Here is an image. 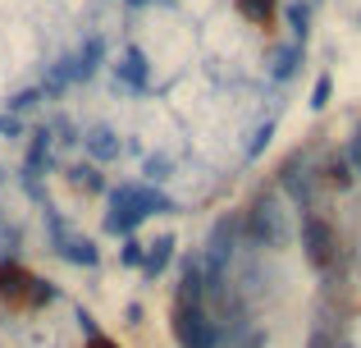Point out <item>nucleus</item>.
<instances>
[{"mask_svg":"<svg viewBox=\"0 0 361 348\" xmlns=\"http://www.w3.org/2000/svg\"><path fill=\"white\" fill-rule=\"evenodd\" d=\"M329 97H334V78H329V73H320L316 88H311V110H325Z\"/></svg>","mask_w":361,"mask_h":348,"instance_id":"19","label":"nucleus"},{"mask_svg":"<svg viewBox=\"0 0 361 348\" xmlns=\"http://www.w3.org/2000/svg\"><path fill=\"white\" fill-rule=\"evenodd\" d=\"M42 97H46V92H42V83H37V88H18L14 97H9V115H23V110H32Z\"/></svg>","mask_w":361,"mask_h":348,"instance_id":"17","label":"nucleus"},{"mask_svg":"<svg viewBox=\"0 0 361 348\" xmlns=\"http://www.w3.org/2000/svg\"><path fill=\"white\" fill-rule=\"evenodd\" d=\"M160 5H174V0H160Z\"/></svg>","mask_w":361,"mask_h":348,"instance_id":"26","label":"nucleus"},{"mask_svg":"<svg viewBox=\"0 0 361 348\" xmlns=\"http://www.w3.org/2000/svg\"><path fill=\"white\" fill-rule=\"evenodd\" d=\"M106 197H110V211H106V220H101V229L115 234V239H133V229H137L142 220L174 211V202L151 184H119V188H110Z\"/></svg>","mask_w":361,"mask_h":348,"instance_id":"1","label":"nucleus"},{"mask_svg":"<svg viewBox=\"0 0 361 348\" xmlns=\"http://www.w3.org/2000/svg\"><path fill=\"white\" fill-rule=\"evenodd\" d=\"M270 138H274V124H261L252 133V143H247V161H256V156L265 152V147H270Z\"/></svg>","mask_w":361,"mask_h":348,"instance_id":"20","label":"nucleus"},{"mask_svg":"<svg viewBox=\"0 0 361 348\" xmlns=\"http://www.w3.org/2000/svg\"><path fill=\"white\" fill-rule=\"evenodd\" d=\"M243 220V239L247 243H256V248H283L288 243V215H283V206H279V197L274 193H261V197H252V206L238 215Z\"/></svg>","mask_w":361,"mask_h":348,"instance_id":"3","label":"nucleus"},{"mask_svg":"<svg viewBox=\"0 0 361 348\" xmlns=\"http://www.w3.org/2000/svg\"><path fill=\"white\" fill-rule=\"evenodd\" d=\"M302 55H307V46H298V42H283L279 51L270 55V73H274L279 83L298 78V69H302Z\"/></svg>","mask_w":361,"mask_h":348,"instance_id":"11","label":"nucleus"},{"mask_svg":"<svg viewBox=\"0 0 361 348\" xmlns=\"http://www.w3.org/2000/svg\"><path fill=\"white\" fill-rule=\"evenodd\" d=\"M279 188L298 202H307V156H293L288 165L279 170Z\"/></svg>","mask_w":361,"mask_h":348,"instance_id":"12","label":"nucleus"},{"mask_svg":"<svg viewBox=\"0 0 361 348\" xmlns=\"http://www.w3.org/2000/svg\"><path fill=\"white\" fill-rule=\"evenodd\" d=\"M160 179H169V161H165V156H151V161H147V184L156 188Z\"/></svg>","mask_w":361,"mask_h":348,"instance_id":"22","label":"nucleus"},{"mask_svg":"<svg viewBox=\"0 0 361 348\" xmlns=\"http://www.w3.org/2000/svg\"><path fill=\"white\" fill-rule=\"evenodd\" d=\"M238 14L252 18V23H261V28H270L274 14H279V0H238Z\"/></svg>","mask_w":361,"mask_h":348,"instance_id":"15","label":"nucleus"},{"mask_svg":"<svg viewBox=\"0 0 361 348\" xmlns=\"http://www.w3.org/2000/svg\"><path fill=\"white\" fill-rule=\"evenodd\" d=\"M0 133H5V138H18V133H23V119L5 110V115H0Z\"/></svg>","mask_w":361,"mask_h":348,"instance_id":"23","label":"nucleus"},{"mask_svg":"<svg viewBox=\"0 0 361 348\" xmlns=\"http://www.w3.org/2000/svg\"><path fill=\"white\" fill-rule=\"evenodd\" d=\"M119 261L128 270H142V261H147V243H137V239H123V248H119Z\"/></svg>","mask_w":361,"mask_h":348,"instance_id":"18","label":"nucleus"},{"mask_svg":"<svg viewBox=\"0 0 361 348\" xmlns=\"http://www.w3.org/2000/svg\"><path fill=\"white\" fill-rule=\"evenodd\" d=\"M343 161H348V170H353V174L361 179V124H357L353 143H348V156H343Z\"/></svg>","mask_w":361,"mask_h":348,"instance_id":"21","label":"nucleus"},{"mask_svg":"<svg viewBox=\"0 0 361 348\" xmlns=\"http://www.w3.org/2000/svg\"><path fill=\"white\" fill-rule=\"evenodd\" d=\"M283 18H288V42L307 46V32H311V5H307V0H288V5H283Z\"/></svg>","mask_w":361,"mask_h":348,"instance_id":"13","label":"nucleus"},{"mask_svg":"<svg viewBox=\"0 0 361 348\" xmlns=\"http://www.w3.org/2000/svg\"><path fill=\"white\" fill-rule=\"evenodd\" d=\"M46 229H51V252L60 261H69V266H82V270H97L101 266V248L92 239H82V234H73L69 224H60V215L46 206Z\"/></svg>","mask_w":361,"mask_h":348,"instance_id":"5","label":"nucleus"},{"mask_svg":"<svg viewBox=\"0 0 361 348\" xmlns=\"http://www.w3.org/2000/svg\"><path fill=\"white\" fill-rule=\"evenodd\" d=\"M357 23H361V14H357Z\"/></svg>","mask_w":361,"mask_h":348,"instance_id":"27","label":"nucleus"},{"mask_svg":"<svg viewBox=\"0 0 361 348\" xmlns=\"http://www.w3.org/2000/svg\"><path fill=\"white\" fill-rule=\"evenodd\" d=\"M101 60H106V37H87L78 51L64 55V60L51 69V78L42 83V92H46V97H60L64 88H73V83H87L92 73L101 69Z\"/></svg>","mask_w":361,"mask_h":348,"instance_id":"4","label":"nucleus"},{"mask_svg":"<svg viewBox=\"0 0 361 348\" xmlns=\"http://www.w3.org/2000/svg\"><path fill=\"white\" fill-rule=\"evenodd\" d=\"M46 128H51V138H55V147H73V143H82V138H78V124H73V119H51V124H46Z\"/></svg>","mask_w":361,"mask_h":348,"instance_id":"16","label":"nucleus"},{"mask_svg":"<svg viewBox=\"0 0 361 348\" xmlns=\"http://www.w3.org/2000/svg\"><path fill=\"white\" fill-rule=\"evenodd\" d=\"M128 9H147V5H156V0H123Z\"/></svg>","mask_w":361,"mask_h":348,"instance_id":"24","label":"nucleus"},{"mask_svg":"<svg viewBox=\"0 0 361 348\" xmlns=\"http://www.w3.org/2000/svg\"><path fill=\"white\" fill-rule=\"evenodd\" d=\"M64 174H69L73 188H82V193H92V197L106 193V174H101L97 165H73V170H64Z\"/></svg>","mask_w":361,"mask_h":348,"instance_id":"14","label":"nucleus"},{"mask_svg":"<svg viewBox=\"0 0 361 348\" xmlns=\"http://www.w3.org/2000/svg\"><path fill=\"white\" fill-rule=\"evenodd\" d=\"M82 147H87L92 165H110V161H119V152H123L119 133H115L110 124H97V128H87V133H82Z\"/></svg>","mask_w":361,"mask_h":348,"instance_id":"9","label":"nucleus"},{"mask_svg":"<svg viewBox=\"0 0 361 348\" xmlns=\"http://www.w3.org/2000/svg\"><path fill=\"white\" fill-rule=\"evenodd\" d=\"M302 248H307V261L316 270H329L338 261V239H334V224L325 215H302Z\"/></svg>","mask_w":361,"mask_h":348,"instance_id":"6","label":"nucleus"},{"mask_svg":"<svg viewBox=\"0 0 361 348\" xmlns=\"http://www.w3.org/2000/svg\"><path fill=\"white\" fill-rule=\"evenodd\" d=\"M51 161H55V138H51V128H32V138H27V156H23V179H37L42 184V174L51 170Z\"/></svg>","mask_w":361,"mask_h":348,"instance_id":"8","label":"nucleus"},{"mask_svg":"<svg viewBox=\"0 0 361 348\" xmlns=\"http://www.w3.org/2000/svg\"><path fill=\"white\" fill-rule=\"evenodd\" d=\"M92 348H115L110 340H97V335H92Z\"/></svg>","mask_w":361,"mask_h":348,"instance_id":"25","label":"nucleus"},{"mask_svg":"<svg viewBox=\"0 0 361 348\" xmlns=\"http://www.w3.org/2000/svg\"><path fill=\"white\" fill-rule=\"evenodd\" d=\"M115 78L128 92H151V60H147L142 46H123V55H119V64H115Z\"/></svg>","mask_w":361,"mask_h":348,"instance_id":"7","label":"nucleus"},{"mask_svg":"<svg viewBox=\"0 0 361 348\" xmlns=\"http://www.w3.org/2000/svg\"><path fill=\"white\" fill-rule=\"evenodd\" d=\"M174 252H178V239H174V234L151 239L147 243V261H142V275H147V280H160L169 270V261H174Z\"/></svg>","mask_w":361,"mask_h":348,"instance_id":"10","label":"nucleus"},{"mask_svg":"<svg viewBox=\"0 0 361 348\" xmlns=\"http://www.w3.org/2000/svg\"><path fill=\"white\" fill-rule=\"evenodd\" d=\"M169 330L178 348H220V325L206 312V298H174L169 303Z\"/></svg>","mask_w":361,"mask_h":348,"instance_id":"2","label":"nucleus"}]
</instances>
